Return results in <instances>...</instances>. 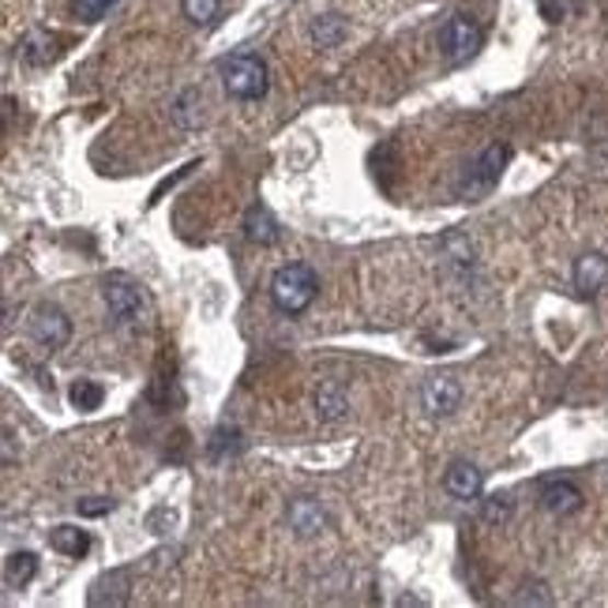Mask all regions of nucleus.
<instances>
[{"label":"nucleus","mask_w":608,"mask_h":608,"mask_svg":"<svg viewBox=\"0 0 608 608\" xmlns=\"http://www.w3.org/2000/svg\"><path fill=\"white\" fill-rule=\"evenodd\" d=\"M121 0H72V15L79 23H99L110 8H117Z\"/></svg>","instance_id":"nucleus-21"},{"label":"nucleus","mask_w":608,"mask_h":608,"mask_svg":"<svg viewBox=\"0 0 608 608\" xmlns=\"http://www.w3.org/2000/svg\"><path fill=\"white\" fill-rule=\"evenodd\" d=\"M511 511H515V504H511V496H489V500H481V518L484 523H507L511 518Z\"/></svg>","instance_id":"nucleus-22"},{"label":"nucleus","mask_w":608,"mask_h":608,"mask_svg":"<svg viewBox=\"0 0 608 608\" xmlns=\"http://www.w3.org/2000/svg\"><path fill=\"white\" fill-rule=\"evenodd\" d=\"M117 507V500H110V496H87V500H76V511L83 518H102V515H110V511Z\"/></svg>","instance_id":"nucleus-23"},{"label":"nucleus","mask_w":608,"mask_h":608,"mask_svg":"<svg viewBox=\"0 0 608 608\" xmlns=\"http://www.w3.org/2000/svg\"><path fill=\"white\" fill-rule=\"evenodd\" d=\"M26 331H31V339L38 342L46 354H57V349H65L68 342H72V320H68L65 308H57L49 301H42L38 308H34Z\"/></svg>","instance_id":"nucleus-6"},{"label":"nucleus","mask_w":608,"mask_h":608,"mask_svg":"<svg viewBox=\"0 0 608 608\" xmlns=\"http://www.w3.org/2000/svg\"><path fill=\"white\" fill-rule=\"evenodd\" d=\"M526 594H518V605H552V594L544 589V583H526Z\"/></svg>","instance_id":"nucleus-24"},{"label":"nucleus","mask_w":608,"mask_h":608,"mask_svg":"<svg viewBox=\"0 0 608 608\" xmlns=\"http://www.w3.org/2000/svg\"><path fill=\"white\" fill-rule=\"evenodd\" d=\"M181 12L188 23L196 26H210L222 15V0H181Z\"/></svg>","instance_id":"nucleus-20"},{"label":"nucleus","mask_w":608,"mask_h":608,"mask_svg":"<svg viewBox=\"0 0 608 608\" xmlns=\"http://www.w3.org/2000/svg\"><path fill=\"white\" fill-rule=\"evenodd\" d=\"M308 34H312V42L320 49H334V46H342V42L349 38V23H346V15H339V12H323V15H316L312 20Z\"/></svg>","instance_id":"nucleus-12"},{"label":"nucleus","mask_w":608,"mask_h":608,"mask_svg":"<svg viewBox=\"0 0 608 608\" xmlns=\"http://www.w3.org/2000/svg\"><path fill=\"white\" fill-rule=\"evenodd\" d=\"M128 571H110L91 586V605H125L128 601Z\"/></svg>","instance_id":"nucleus-15"},{"label":"nucleus","mask_w":608,"mask_h":608,"mask_svg":"<svg viewBox=\"0 0 608 608\" xmlns=\"http://www.w3.org/2000/svg\"><path fill=\"white\" fill-rule=\"evenodd\" d=\"M68 399H72L79 413H94L105 402V387L94 380H76L72 387H68Z\"/></svg>","instance_id":"nucleus-19"},{"label":"nucleus","mask_w":608,"mask_h":608,"mask_svg":"<svg viewBox=\"0 0 608 608\" xmlns=\"http://www.w3.org/2000/svg\"><path fill=\"white\" fill-rule=\"evenodd\" d=\"M444 489H447V496H451V500H462V504H470V500L481 496L484 473L473 462H466V458H455V462L447 466V473H444Z\"/></svg>","instance_id":"nucleus-9"},{"label":"nucleus","mask_w":608,"mask_h":608,"mask_svg":"<svg viewBox=\"0 0 608 608\" xmlns=\"http://www.w3.org/2000/svg\"><path fill=\"white\" fill-rule=\"evenodd\" d=\"M286 526L294 530V537L308 541V537L328 530V511H323V504L316 496H297V500H289V507H286Z\"/></svg>","instance_id":"nucleus-8"},{"label":"nucleus","mask_w":608,"mask_h":608,"mask_svg":"<svg viewBox=\"0 0 608 608\" xmlns=\"http://www.w3.org/2000/svg\"><path fill=\"white\" fill-rule=\"evenodd\" d=\"M507 162H511V147H507V144L484 147V151H481L478 158H473L470 165H466L462 177H458L455 196L462 199V203H478V199H484V196H489V192L500 184V177H504Z\"/></svg>","instance_id":"nucleus-4"},{"label":"nucleus","mask_w":608,"mask_h":608,"mask_svg":"<svg viewBox=\"0 0 608 608\" xmlns=\"http://www.w3.org/2000/svg\"><path fill=\"white\" fill-rule=\"evenodd\" d=\"M170 113H173V125L177 128H199L203 125V94L196 91V87H188V91L173 102Z\"/></svg>","instance_id":"nucleus-18"},{"label":"nucleus","mask_w":608,"mask_h":608,"mask_svg":"<svg viewBox=\"0 0 608 608\" xmlns=\"http://www.w3.org/2000/svg\"><path fill=\"white\" fill-rule=\"evenodd\" d=\"M481 42H484V31L470 12H455L451 20L444 23V31H439V53H444V60L451 68L478 57Z\"/></svg>","instance_id":"nucleus-5"},{"label":"nucleus","mask_w":608,"mask_h":608,"mask_svg":"<svg viewBox=\"0 0 608 608\" xmlns=\"http://www.w3.org/2000/svg\"><path fill=\"white\" fill-rule=\"evenodd\" d=\"M571 278H575V289L583 297H597L608 286V255H601V252L578 255L575 271H571Z\"/></svg>","instance_id":"nucleus-11"},{"label":"nucleus","mask_w":608,"mask_h":608,"mask_svg":"<svg viewBox=\"0 0 608 608\" xmlns=\"http://www.w3.org/2000/svg\"><path fill=\"white\" fill-rule=\"evenodd\" d=\"M458 405H462V383L455 376H428L421 383V410H425V417L444 421L451 417Z\"/></svg>","instance_id":"nucleus-7"},{"label":"nucleus","mask_w":608,"mask_h":608,"mask_svg":"<svg viewBox=\"0 0 608 608\" xmlns=\"http://www.w3.org/2000/svg\"><path fill=\"white\" fill-rule=\"evenodd\" d=\"M346 413H349V399L339 383H323L320 391H316V417H320L323 425H334V421H342Z\"/></svg>","instance_id":"nucleus-14"},{"label":"nucleus","mask_w":608,"mask_h":608,"mask_svg":"<svg viewBox=\"0 0 608 608\" xmlns=\"http://www.w3.org/2000/svg\"><path fill=\"white\" fill-rule=\"evenodd\" d=\"M541 507L557 518L578 515V511H583V489H578L575 481H563V478L544 481L541 484Z\"/></svg>","instance_id":"nucleus-10"},{"label":"nucleus","mask_w":608,"mask_h":608,"mask_svg":"<svg viewBox=\"0 0 608 608\" xmlns=\"http://www.w3.org/2000/svg\"><path fill=\"white\" fill-rule=\"evenodd\" d=\"M320 297V275L308 263H286L271 278V301L282 316H301Z\"/></svg>","instance_id":"nucleus-1"},{"label":"nucleus","mask_w":608,"mask_h":608,"mask_svg":"<svg viewBox=\"0 0 608 608\" xmlns=\"http://www.w3.org/2000/svg\"><path fill=\"white\" fill-rule=\"evenodd\" d=\"M102 301L117 328H144L147 316H151L144 286L131 275H125V271H113V275L102 278Z\"/></svg>","instance_id":"nucleus-2"},{"label":"nucleus","mask_w":608,"mask_h":608,"mask_svg":"<svg viewBox=\"0 0 608 608\" xmlns=\"http://www.w3.org/2000/svg\"><path fill=\"white\" fill-rule=\"evenodd\" d=\"M244 237H249L252 244H260V249L278 244V222L263 203H255V207H249V215H244Z\"/></svg>","instance_id":"nucleus-13"},{"label":"nucleus","mask_w":608,"mask_h":608,"mask_svg":"<svg viewBox=\"0 0 608 608\" xmlns=\"http://www.w3.org/2000/svg\"><path fill=\"white\" fill-rule=\"evenodd\" d=\"M218 76H222L226 94L237 102H260L271 91V72L263 65V57H255V53H233V57H226L218 65Z\"/></svg>","instance_id":"nucleus-3"},{"label":"nucleus","mask_w":608,"mask_h":608,"mask_svg":"<svg viewBox=\"0 0 608 608\" xmlns=\"http://www.w3.org/2000/svg\"><path fill=\"white\" fill-rule=\"evenodd\" d=\"M49 544L60 552V557L79 560V557H87V552H91V534L79 530V526H57V530L49 534Z\"/></svg>","instance_id":"nucleus-16"},{"label":"nucleus","mask_w":608,"mask_h":608,"mask_svg":"<svg viewBox=\"0 0 608 608\" xmlns=\"http://www.w3.org/2000/svg\"><path fill=\"white\" fill-rule=\"evenodd\" d=\"M34 575H38V557H34V552H12V557L4 560V583H8V589L31 586Z\"/></svg>","instance_id":"nucleus-17"}]
</instances>
